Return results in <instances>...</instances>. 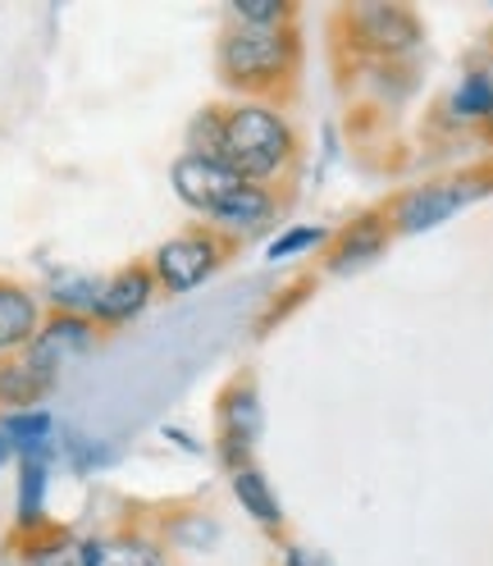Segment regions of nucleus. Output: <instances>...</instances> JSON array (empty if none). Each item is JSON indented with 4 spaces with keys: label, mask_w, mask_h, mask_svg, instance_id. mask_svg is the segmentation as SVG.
I'll return each mask as SVG.
<instances>
[{
    "label": "nucleus",
    "mask_w": 493,
    "mask_h": 566,
    "mask_svg": "<svg viewBox=\"0 0 493 566\" xmlns=\"http://www.w3.org/2000/svg\"><path fill=\"white\" fill-rule=\"evenodd\" d=\"M216 160H224L238 179H265L279 165L289 160V128L265 105H242L233 111L220 128V151Z\"/></svg>",
    "instance_id": "f257e3e1"
},
{
    "label": "nucleus",
    "mask_w": 493,
    "mask_h": 566,
    "mask_svg": "<svg viewBox=\"0 0 493 566\" xmlns=\"http://www.w3.org/2000/svg\"><path fill=\"white\" fill-rule=\"evenodd\" d=\"M242 184H246V179H238V174H233L224 160L201 156V151H192V156H183L179 165H174V188H179V197H183L188 206L206 210V216H216V210H220Z\"/></svg>",
    "instance_id": "f03ea898"
},
{
    "label": "nucleus",
    "mask_w": 493,
    "mask_h": 566,
    "mask_svg": "<svg viewBox=\"0 0 493 566\" xmlns=\"http://www.w3.org/2000/svg\"><path fill=\"white\" fill-rule=\"evenodd\" d=\"M279 64H284V42L270 28H242L224 42V69L238 83H261L279 74Z\"/></svg>",
    "instance_id": "7ed1b4c3"
},
{
    "label": "nucleus",
    "mask_w": 493,
    "mask_h": 566,
    "mask_svg": "<svg viewBox=\"0 0 493 566\" xmlns=\"http://www.w3.org/2000/svg\"><path fill=\"white\" fill-rule=\"evenodd\" d=\"M216 270V247L206 238H174L156 252V274L169 283L174 293H188Z\"/></svg>",
    "instance_id": "20e7f679"
},
{
    "label": "nucleus",
    "mask_w": 493,
    "mask_h": 566,
    "mask_svg": "<svg viewBox=\"0 0 493 566\" xmlns=\"http://www.w3.org/2000/svg\"><path fill=\"white\" fill-rule=\"evenodd\" d=\"M87 343H92L87 321H78V315H60V321H51L38 338H32V357H28V366H32V370H42V375H55L60 361L78 357Z\"/></svg>",
    "instance_id": "39448f33"
},
{
    "label": "nucleus",
    "mask_w": 493,
    "mask_h": 566,
    "mask_svg": "<svg viewBox=\"0 0 493 566\" xmlns=\"http://www.w3.org/2000/svg\"><path fill=\"white\" fill-rule=\"evenodd\" d=\"M466 201V188H457V184H443V188H420L411 192L402 206H398V224L407 233H420V229H434L443 224L457 206Z\"/></svg>",
    "instance_id": "423d86ee"
},
{
    "label": "nucleus",
    "mask_w": 493,
    "mask_h": 566,
    "mask_svg": "<svg viewBox=\"0 0 493 566\" xmlns=\"http://www.w3.org/2000/svg\"><path fill=\"white\" fill-rule=\"evenodd\" d=\"M151 297V279L147 270H124L119 279L101 283V297H96V315L101 321H128V315H137L147 306Z\"/></svg>",
    "instance_id": "0eeeda50"
},
{
    "label": "nucleus",
    "mask_w": 493,
    "mask_h": 566,
    "mask_svg": "<svg viewBox=\"0 0 493 566\" xmlns=\"http://www.w3.org/2000/svg\"><path fill=\"white\" fill-rule=\"evenodd\" d=\"M32 329H38V306H32V297L23 289L0 283V352L32 343Z\"/></svg>",
    "instance_id": "6e6552de"
},
{
    "label": "nucleus",
    "mask_w": 493,
    "mask_h": 566,
    "mask_svg": "<svg viewBox=\"0 0 493 566\" xmlns=\"http://www.w3.org/2000/svg\"><path fill=\"white\" fill-rule=\"evenodd\" d=\"M51 430H55L51 411H10L6 424H0V434L23 457H51Z\"/></svg>",
    "instance_id": "1a4fd4ad"
},
{
    "label": "nucleus",
    "mask_w": 493,
    "mask_h": 566,
    "mask_svg": "<svg viewBox=\"0 0 493 566\" xmlns=\"http://www.w3.org/2000/svg\"><path fill=\"white\" fill-rule=\"evenodd\" d=\"M233 493H238V503L252 512L261 525H279V521H284V512H279V499L270 493V484H265L261 471H238L233 475Z\"/></svg>",
    "instance_id": "9d476101"
},
{
    "label": "nucleus",
    "mask_w": 493,
    "mask_h": 566,
    "mask_svg": "<svg viewBox=\"0 0 493 566\" xmlns=\"http://www.w3.org/2000/svg\"><path fill=\"white\" fill-rule=\"evenodd\" d=\"M216 220H220V224H233V229H256V224L270 220V197H265L261 188H252V184H242V188L216 210Z\"/></svg>",
    "instance_id": "9b49d317"
},
{
    "label": "nucleus",
    "mask_w": 493,
    "mask_h": 566,
    "mask_svg": "<svg viewBox=\"0 0 493 566\" xmlns=\"http://www.w3.org/2000/svg\"><path fill=\"white\" fill-rule=\"evenodd\" d=\"M42 503H46V457H23V471H19V521L38 525L42 521Z\"/></svg>",
    "instance_id": "f8f14e48"
},
{
    "label": "nucleus",
    "mask_w": 493,
    "mask_h": 566,
    "mask_svg": "<svg viewBox=\"0 0 493 566\" xmlns=\"http://www.w3.org/2000/svg\"><path fill=\"white\" fill-rule=\"evenodd\" d=\"M361 28L370 32L379 46H407V42L416 38V23H411L402 10H384V6H370V10L361 14Z\"/></svg>",
    "instance_id": "ddd939ff"
},
{
    "label": "nucleus",
    "mask_w": 493,
    "mask_h": 566,
    "mask_svg": "<svg viewBox=\"0 0 493 566\" xmlns=\"http://www.w3.org/2000/svg\"><path fill=\"white\" fill-rule=\"evenodd\" d=\"M51 297H55L64 311H96L101 283L87 279V274H55V279H51Z\"/></svg>",
    "instance_id": "4468645a"
},
{
    "label": "nucleus",
    "mask_w": 493,
    "mask_h": 566,
    "mask_svg": "<svg viewBox=\"0 0 493 566\" xmlns=\"http://www.w3.org/2000/svg\"><path fill=\"white\" fill-rule=\"evenodd\" d=\"M46 384H51V375H42V370H32V366H10L6 375H0V398H10V402H32Z\"/></svg>",
    "instance_id": "2eb2a0df"
},
{
    "label": "nucleus",
    "mask_w": 493,
    "mask_h": 566,
    "mask_svg": "<svg viewBox=\"0 0 493 566\" xmlns=\"http://www.w3.org/2000/svg\"><path fill=\"white\" fill-rule=\"evenodd\" d=\"M256 398L252 394H238L233 398V407H229V443H252L256 439Z\"/></svg>",
    "instance_id": "dca6fc26"
},
{
    "label": "nucleus",
    "mask_w": 493,
    "mask_h": 566,
    "mask_svg": "<svg viewBox=\"0 0 493 566\" xmlns=\"http://www.w3.org/2000/svg\"><path fill=\"white\" fill-rule=\"evenodd\" d=\"M101 566H160V557L147 544H115V548L101 544Z\"/></svg>",
    "instance_id": "f3484780"
},
{
    "label": "nucleus",
    "mask_w": 493,
    "mask_h": 566,
    "mask_svg": "<svg viewBox=\"0 0 493 566\" xmlns=\"http://www.w3.org/2000/svg\"><path fill=\"white\" fill-rule=\"evenodd\" d=\"M457 111L462 115H489L493 111V83L489 78H471L462 92H457Z\"/></svg>",
    "instance_id": "a211bd4d"
},
{
    "label": "nucleus",
    "mask_w": 493,
    "mask_h": 566,
    "mask_svg": "<svg viewBox=\"0 0 493 566\" xmlns=\"http://www.w3.org/2000/svg\"><path fill=\"white\" fill-rule=\"evenodd\" d=\"M233 10H238L242 23H252V28H270V23L284 19V6H279V0H233Z\"/></svg>",
    "instance_id": "6ab92c4d"
},
{
    "label": "nucleus",
    "mask_w": 493,
    "mask_h": 566,
    "mask_svg": "<svg viewBox=\"0 0 493 566\" xmlns=\"http://www.w3.org/2000/svg\"><path fill=\"white\" fill-rule=\"evenodd\" d=\"M315 242H321V229H293V233L270 242V261H289L293 252H302V247H315Z\"/></svg>",
    "instance_id": "aec40b11"
},
{
    "label": "nucleus",
    "mask_w": 493,
    "mask_h": 566,
    "mask_svg": "<svg viewBox=\"0 0 493 566\" xmlns=\"http://www.w3.org/2000/svg\"><path fill=\"white\" fill-rule=\"evenodd\" d=\"M375 247H379V238L375 233H361L357 242H347V252H343V265H357L366 252H375Z\"/></svg>",
    "instance_id": "412c9836"
},
{
    "label": "nucleus",
    "mask_w": 493,
    "mask_h": 566,
    "mask_svg": "<svg viewBox=\"0 0 493 566\" xmlns=\"http://www.w3.org/2000/svg\"><path fill=\"white\" fill-rule=\"evenodd\" d=\"M32 562H38V566H83L78 553H64V548H42Z\"/></svg>",
    "instance_id": "4be33fe9"
},
{
    "label": "nucleus",
    "mask_w": 493,
    "mask_h": 566,
    "mask_svg": "<svg viewBox=\"0 0 493 566\" xmlns=\"http://www.w3.org/2000/svg\"><path fill=\"white\" fill-rule=\"evenodd\" d=\"M289 566H334L325 553H311V548H289Z\"/></svg>",
    "instance_id": "5701e85b"
},
{
    "label": "nucleus",
    "mask_w": 493,
    "mask_h": 566,
    "mask_svg": "<svg viewBox=\"0 0 493 566\" xmlns=\"http://www.w3.org/2000/svg\"><path fill=\"white\" fill-rule=\"evenodd\" d=\"M6 462H10V439L0 434V467H6Z\"/></svg>",
    "instance_id": "b1692460"
}]
</instances>
